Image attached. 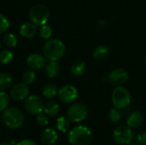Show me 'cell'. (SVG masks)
<instances>
[{
    "instance_id": "obj_11",
    "label": "cell",
    "mask_w": 146,
    "mask_h": 145,
    "mask_svg": "<svg viewBox=\"0 0 146 145\" xmlns=\"http://www.w3.org/2000/svg\"><path fill=\"white\" fill-rule=\"evenodd\" d=\"M29 94V88L25 83H19L15 85L9 92L10 97L15 101L25 100Z\"/></svg>"
},
{
    "instance_id": "obj_25",
    "label": "cell",
    "mask_w": 146,
    "mask_h": 145,
    "mask_svg": "<svg viewBox=\"0 0 146 145\" xmlns=\"http://www.w3.org/2000/svg\"><path fill=\"white\" fill-rule=\"evenodd\" d=\"M35 79V73L33 72V69H29L24 72L23 75H22V81L23 83L29 85L32 84Z\"/></svg>"
},
{
    "instance_id": "obj_5",
    "label": "cell",
    "mask_w": 146,
    "mask_h": 145,
    "mask_svg": "<svg viewBox=\"0 0 146 145\" xmlns=\"http://www.w3.org/2000/svg\"><path fill=\"white\" fill-rule=\"evenodd\" d=\"M50 18L48 9L43 4H36L33 6L29 11V19L36 26H43L47 23Z\"/></svg>"
},
{
    "instance_id": "obj_31",
    "label": "cell",
    "mask_w": 146,
    "mask_h": 145,
    "mask_svg": "<svg viewBox=\"0 0 146 145\" xmlns=\"http://www.w3.org/2000/svg\"><path fill=\"white\" fill-rule=\"evenodd\" d=\"M137 142L139 145H146V132L139 133L137 136Z\"/></svg>"
},
{
    "instance_id": "obj_16",
    "label": "cell",
    "mask_w": 146,
    "mask_h": 145,
    "mask_svg": "<svg viewBox=\"0 0 146 145\" xmlns=\"http://www.w3.org/2000/svg\"><path fill=\"white\" fill-rule=\"evenodd\" d=\"M92 56L98 61H104L110 56V50L105 45H98L93 50Z\"/></svg>"
},
{
    "instance_id": "obj_21",
    "label": "cell",
    "mask_w": 146,
    "mask_h": 145,
    "mask_svg": "<svg viewBox=\"0 0 146 145\" xmlns=\"http://www.w3.org/2000/svg\"><path fill=\"white\" fill-rule=\"evenodd\" d=\"M56 126L59 131L62 132H67L70 129V120L68 117L61 116L57 119Z\"/></svg>"
},
{
    "instance_id": "obj_6",
    "label": "cell",
    "mask_w": 146,
    "mask_h": 145,
    "mask_svg": "<svg viewBox=\"0 0 146 145\" xmlns=\"http://www.w3.org/2000/svg\"><path fill=\"white\" fill-rule=\"evenodd\" d=\"M113 138L120 144H129L134 138V133L128 126H120L114 130Z\"/></svg>"
},
{
    "instance_id": "obj_27",
    "label": "cell",
    "mask_w": 146,
    "mask_h": 145,
    "mask_svg": "<svg viewBox=\"0 0 146 145\" xmlns=\"http://www.w3.org/2000/svg\"><path fill=\"white\" fill-rule=\"evenodd\" d=\"M109 118L110 120L114 122V123H117L121 121V114L120 112V109H116V108H114L112 109L110 111V114H109Z\"/></svg>"
},
{
    "instance_id": "obj_15",
    "label": "cell",
    "mask_w": 146,
    "mask_h": 145,
    "mask_svg": "<svg viewBox=\"0 0 146 145\" xmlns=\"http://www.w3.org/2000/svg\"><path fill=\"white\" fill-rule=\"evenodd\" d=\"M36 33V25L32 22H26L20 28V34L25 38H33Z\"/></svg>"
},
{
    "instance_id": "obj_32",
    "label": "cell",
    "mask_w": 146,
    "mask_h": 145,
    "mask_svg": "<svg viewBox=\"0 0 146 145\" xmlns=\"http://www.w3.org/2000/svg\"><path fill=\"white\" fill-rule=\"evenodd\" d=\"M16 145H37L33 141L30 140V139H24L22 141H21L20 143H18Z\"/></svg>"
},
{
    "instance_id": "obj_35",
    "label": "cell",
    "mask_w": 146,
    "mask_h": 145,
    "mask_svg": "<svg viewBox=\"0 0 146 145\" xmlns=\"http://www.w3.org/2000/svg\"><path fill=\"white\" fill-rule=\"evenodd\" d=\"M0 49H1V43H0Z\"/></svg>"
},
{
    "instance_id": "obj_33",
    "label": "cell",
    "mask_w": 146,
    "mask_h": 145,
    "mask_svg": "<svg viewBox=\"0 0 146 145\" xmlns=\"http://www.w3.org/2000/svg\"><path fill=\"white\" fill-rule=\"evenodd\" d=\"M0 145H15V140H11L9 143H3Z\"/></svg>"
},
{
    "instance_id": "obj_3",
    "label": "cell",
    "mask_w": 146,
    "mask_h": 145,
    "mask_svg": "<svg viewBox=\"0 0 146 145\" xmlns=\"http://www.w3.org/2000/svg\"><path fill=\"white\" fill-rule=\"evenodd\" d=\"M3 123L11 129H18L24 123V115L18 108L6 109L2 115Z\"/></svg>"
},
{
    "instance_id": "obj_1",
    "label": "cell",
    "mask_w": 146,
    "mask_h": 145,
    "mask_svg": "<svg viewBox=\"0 0 146 145\" xmlns=\"http://www.w3.org/2000/svg\"><path fill=\"white\" fill-rule=\"evenodd\" d=\"M68 138L71 145H89L93 139V135L88 127L78 126L69 131Z\"/></svg>"
},
{
    "instance_id": "obj_4",
    "label": "cell",
    "mask_w": 146,
    "mask_h": 145,
    "mask_svg": "<svg viewBox=\"0 0 146 145\" xmlns=\"http://www.w3.org/2000/svg\"><path fill=\"white\" fill-rule=\"evenodd\" d=\"M112 103L115 108L123 109L131 103V94L129 91L121 85L116 86L112 92Z\"/></svg>"
},
{
    "instance_id": "obj_34",
    "label": "cell",
    "mask_w": 146,
    "mask_h": 145,
    "mask_svg": "<svg viewBox=\"0 0 146 145\" xmlns=\"http://www.w3.org/2000/svg\"><path fill=\"white\" fill-rule=\"evenodd\" d=\"M130 145H139V144H131Z\"/></svg>"
},
{
    "instance_id": "obj_19",
    "label": "cell",
    "mask_w": 146,
    "mask_h": 145,
    "mask_svg": "<svg viewBox=\"0 0 146 145\" xmlns=\"http://www.w3.org/2000/svg\"><path fill=\"white\" fill-rule=\"evenodd\" d=\"M44 111L47 116L53 117L58 115L60 111V106L56 102H49L44 106Z\"/></svg>"
},
{
    "instance_id": "obj_28",
    "label": "cell",
    "mask_w": 146,
    "mask_h": 145,
    "mask_svg": "<svg viewBox=\"0 0 146 145\" xmlns=\"http://www.w3.org/2000/svg\"><path fill=\"white\" fill-rule=\"evenodd\" d=\"M9 103V98L4 91H0V112L4 111Z\"/></svg>"
},
{
    "instance_id": "obj_8",
    "label": "cell",
    "mask_w": 146,
    "mask_h": 145,
    "mask_svg": "<svg viewBox=\"0 0 146 145\" xmlns=\"http://www.w3.org/2000/svg\"><path fill=\"white\" fill-rule=\"evenodd\" d=\"M25 109L30 115H38L44 110V103L41 98L38 96H30L26 98L24 103Z\"/></svg>"
},
{
    "instance_id": "obj_23",
    "label": "cell",
    "mask_w": 146,
    "mask_h": 145,
    "mask_svg": "<svg viewBox=\"0 0 146 145\" xmlns=\"http://www.w3.org/2000/svg\"><path fill=\"white\" fill-rule=\"evenodd\" d=\"M3 41H4V44L9 48H13L17 44V38L15 36V34L10 33V32L6 33L3 36Z\"/></svg>"
},
{
    "instance_id": "obj_17",
    "label": "cell",
    "mask_w": 146,
    "mask_h": 145,
    "mask_svg": "<svg viewBox=\"0 0 146 145\" xmlns=\"http://www.w3.org/2000/svg\"><path fill=\"white\" fill-rule=\"evenodd\" d=\"M86 69V62L84 61L81 60H78L76 62H74L70 68V72L74 76L79 77L81 76L85 73Z\"/></svg>"
},
{
    "instance_id": "obj_7",
    "label": "cell",
    "mask_w": 146,
    "mask_h": 145,
    "mask_svg": "<svg viewBox=\"0 0 146 145\" xmlns=\"http://www.w3.org/2000/svg\"><path fill=\"white\" fill-rule=\"evenodd\" d=\"M68 117L71 121L81 122L84 121L88 115L87 108L80 103L72 104L68 109Z\"/></svg>"
},
{
    "instance_id": "obj_26",
    "label": "cell",
    "mask_w": 146,
    "mask_h": 145,
    "mask_svg": "<svg viewBox=\"0 0 146 145\" xmlns=\"http://www.w3.org/2000/svg\"><path fill=\"white\" fill-rule=\"evenodd\" d=\"M38 33H39V36L43 39H49L52 35V30L49 26L43 25V26H41Z\"/></svg>"
},
{
    "instance_id": "obj_30",
    "label": "cell",
    "mask_w": 146,
    "mask_h": 145,
    "mask_svg": "<svg viewBox=\"0 0 146 145\" xmlns=\"http://www.w3.org/2000/svg\"><path fill=\"white\" fill-rule=\"evenodd\" d=\"M37 123H38L40 126H47L48 123H49L47 115H44V114H42V113L38 114V115H37Z\"/></svg>"
},
{
    "instance_id": "obj_14",
    "label": "cell",
    "mask_w": 146,
    "mask_h": 145,
    "mask_svg": "<svg viewBox=\"0 0 146 145\" xmlns=\"http://www.w3.org/2000/svg\"><path fill=\"white\" fill-rule=\"evenodd\" d=\"M40 138H41V140L44 144L47 145H52L57 141L58 135L54 129L46 128L42 132Z\"/></svg>"
},
{
    "instance_id": "obj_20",
    "label": "cell",
    "mask_w": 146,
    "mask_h": 145,
    "mask_svg": "<svg viewBox=\"0 0 146 145\" xmlns=\"http://www.w3.org/2000/svg\"><path fill=\"white\" fill-rule=\"evenodd\" d=\"M58 88L54 84H46L42 90V93L44 97L51 99L58 94Z\"/></svg>"
},
{
    "instance_id": "obj_18",
    "label": "cell",
    "mask_w": 146,
    "mask_h": 145,
    "mask_svg": "<svg viewBox=\"0 0 146 145\" xmlns=\"http://www.w3.org/2000/svg\"><path fill=\"white\" fill-rule=\"evenodd\" d=\"M60 65L56 62V61H50V62L45 67V73L49 78H56L60 73Z\"/></svg>"
},
{
    "instance_id": "obj_12",
    "label": "cell",
    "mask_w": 146,
    "mask_h": 145,
    "mask_svg": "<svg viewBox=\"0 0 146 145\" xmlns=\"http://www.w3.org/2000/svg\"><path fill=\"white\" fill-rule=\"evenodd\" d=\"M27 66L33 70L43 68L46 64V58L40 54H32L27 59Z\"/></svg>"
},
{
    "instance_id": "obj_24",
    "label": "cell",
    "mask_w": 146,
    "mask_h": 145,
    "mask_svg": "<svg viewBox=\"0 0 146 145\" xmlns=\"http://www.w3.org/2000/svg\"><path fill=\"white\" fill-rule=\"evenodd\" d=\"M14 55L9 50H4L0 53V62L3 64H8L13 60Z\"/></svg>"
},
{
    "instance_id": "obj_13",
    "label": "cell",
    "mask_w": 146,
    "mask_h": 145,
    "mask_svg": "<svg viewBox=\"0 0 146 145\" xmlns=\"http://www.w3.org/2000/svg\"><path fill=\"white\" fill-rule=\"evenodd\" d=\"M143 121H144L143 114L139 111H133L129 115L127 123V126L132 129H137L143 124Z\"/></svg>"
},
{
    "instance_id": "obj_2",
    "label": "cell",
    "mask_w": 146,
    "mask_h": 145,
    "mask_svg": "<svg viewBox=\"0 0 146 145\" xmlns=\"http://www.w3.org/2000/svg\"><path fill=\"white\" fill-rule=\"evenodd\" d=\"M65 51V44L56 38L47 41L43 46V55L49 61H58L64 56Z\"/></svg>"
},
{
    "instance_id": "obj_22",
    "label": "cell",
    "mask_w": 146,
    "mask_h": 145,
    "mask_svg": "<svg viewBox=\"0 0 146 145\" xmlns=\"http://www.w3.org/2000/svg\"><path fill=\"white\" fill-rule=\"evenodd\" d=\"M12 84V77L8 73H0V90L8 89Z\"/></svg>"
},
{
    "instance_id": "obj_10",
    "label": "cell",
    "mask_w": 146,
    "mask_h": 145,
    "mask_svg": "<svg viewBox=\"0 0 146 145\" xmlns=\"http://www.w3.org/2000/svg\"><path fill=\"white\" fill-rule=\"evenodd\" d=\"M78 95L77 89L71 85H64L58 91V97L64 103H74L78 98Z\"/></svg>"
},
{
    "instance_id": "obj_29",
    "label": "cell",
    "mask_w": 146,
    "mask_h": 145,
    "mask_svg": "<svg viewBox=\"0 0 146 145\" xmlns=\"http://www.w3.org/2000/svg\"><path fill=\"white\" fill-rule=\"evenodd\" d=\"M9 27V22L8 19L2 14H0V33L5 32Z\"/></svg>"
},
{
    "instance_id": "obj_9",
    "label": "cell",
    "mask_w": 146,
    "mask_h": 145,
    "mask_svg": "<svg viewBox=\"0 0 146 145\" xmlns=\"http://www.w3.org/2000/svg\"><path fill=\"white\" fill-rule=\"evenodd\" d=\"M129 78L128 73L124 68H115L112 70L108 76L109 82L115 86H120L125 84Z\"/></svg>"
}]
</instances>
